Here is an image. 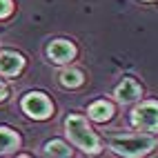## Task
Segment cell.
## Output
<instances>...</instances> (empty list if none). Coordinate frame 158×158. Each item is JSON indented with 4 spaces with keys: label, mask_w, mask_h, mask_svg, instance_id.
Listing matches in <instances>:
<instances>
[{
    "label": "cell",
    "mask_w": 158,
    "mask_h": 158,
    "mask_svg": "<svg viewBox=\"0 0 158 158\" xmlns=\"http://www.w3.org/2000/svg\"><path fill=\"white\" fill-rule=\"evenodd\" d=\"M65 134H67V138L85 154H89V156L100 154V140H98V136L91 131V127L87 125L85 116L69 114L65 118Z\"/></svg>",
    "instance_id": "1"
},
{
    "label": "cell",
    "mask_w": 158,
    "mask_h": 158,
    "mask_svg": "<svg viewBox=\"0 0 158 158\" xmlns=\"http://www.w3.org/2000/svg\"><path fill=\"white\" fill-rule=\"evenodd\" d=\"M156 147V140L152 134H138V136H116L109 140V149L118 156H127V158H138L147 156Z\"/></svg>",
    "instance_id": "2"
},
{
    "label": "cell",
    "mask_w": 158,
    "mask_h": 158,
    "mask_svg": "<svg viewBox=\"0 0 158 158\" xmlns=\"http://www.w3.org/2000/svg\"><path fill=\"white\" fill-rule=\"evenodd\" d=\"M131 125L138 131L156 134L158 131V100H145L131 111Z\"/></svg>",
    "instance_id": "3"
},
{
    "label": "cell",
    "mask_w": 158,
    "mask_h": 158,
    "mask_svg": "<svg viewBox=\"0 0 158 158\" xmlns=\"http://www.w3.org/2000/svg\"><path fill=\"white\" fill-rule=\"evenodd\" d=\"M20 107H23V111L29 116V118H34V120H47L49 116L54 114L51 100L45 96V94H40V91L25 94L23 100H20Z\"/></svg>",
    "instance_id": "4"
},
{
    "label": "cell",
    "mask_w": 158,
    "mask_h": 158,
    "mask_svg": "<svg viewBox=\"0 0 158 158\" xmlns=\"http://www.w3.org/2000/svg\"><path fill=\"white\" fill-rule=\"evenodd\" d=\"M47 56L51 62H56V65H67V62H71L73 58H76V47H73V43H69V40H51V43L47 45Z\"/></svg>",
    "instance_id": "5"
},
{
    "label": "cell",
    "mask_w": 158,
    "mask_h": 158,
    "mask_svg": "<svg viewBox=\"0 0 158 158\" xmlns=\"http://www.w3.org/2000/svg\"><path fill=\"white\" fill-rule=\"evenodd\" d=\"M25 67V58L16 54V51H9V49H2L0 51V76H18Z\"/></svg>",
    "instance_id": "6"
},
{
    "label": "cell",
    "mask_w": 158,
    "mask_h": 158,
    "mask_svg": "<svg viewBox=\"0 0 158 158\" xmlns=\"http://www.w3.org/2000/svg\"><path fill=\"white\" fill-rule=\"evenodd\" d=\"M114 96H116V100H120L123 105H131V102H136L143 96V89H140V85L134 78H123L120 85L114 89Z\"/></svg>",
    "instance_id": "7"
},
{
    "label": "cell",
    "mask_w": 158,
    "mask_h": 158,
    "mask_svg": "<svg viewBox=\"0 0 158 158\" xmlns=\"http://www.w3.org/2000/svg\"><path fill=\"white\" fill-rule=\"evenodd\" d=\"M87 116L94 123H107V120L114 118V105L109 100H96V102L89 105Z\"/></svg>",
    "instance_id": "8"
},
{
    "label": "cell",
    "mask_w": 158,
    "mask_h": 158,
    "mask_svg": "<svg viewBox=\"0 0 158 158\" xmlns=\"http://www.w3.org/2000/svg\"><path fill=\"white\" fill-rule=\"evenodd\" d=\"M18 147H20V136L9 127H0V156L14 154Z\"/></svg>",
    "instance_id": "9"
},
{
    "label": "cell",
    "mask_w": 158,
    "mask_h": 158,
    "mask_svg": "<svg viewBox=\"0 0 158 158\" xmlns=\"http://www.w3.org/2000/svg\"><path fill=\"white\" fill-rule=\"evenodd\" d=\"M58 82L62 87H67V89H76V87H80L82 82H85V76H82L80 69H62L58 73Z\"/></svg>",
    "instance_id": "10"
},
{
    "label": "cell",
    "mask_w": 158,
    "mask_h": 158,
    "mask_svg": "<svg viewBox=\"0 0 158 158\" xmlns=\"http://www.w3.org/2000/svg\"><path fill=\"white\" fill-rule=\"evenodd\" d=\"M45 156H58V158H69L71 156V149H69V145L67 143H62V140H49L45 145V149H43Z\"/></svg>",
    "instance_id": "11"
},
{
    "label": "cell",
    "mask_w": 158,
    "mask_h": 158,
    "mask_svg": "<svg viewBox=\"0 0 158 158\" xmlns=\"http://www.w3.org/2000/svg\"><path fill=\"white\" fill-rule=\"evenodd\" d=\"M11 11H14V2H11V0H0V20L9 18Z\"/></svg>",
    "instance_id": "12"
},
{
    "label": "cell",
    "mask_w": 158,
    "mask_h": 158,
    "mask_svg": "<svg viewBox=\"0 0 158 158\" xmlns=\"http://www.w3.org/2000/svg\"><path fill=\"white\" fill-rule=\"evenodd\" d=\"M7 94H9V89H7V85H5V82H2V80H0V102H2V100L7 98Z\"/></svg>",
    "instance_id": "13"
}]
</instances>
